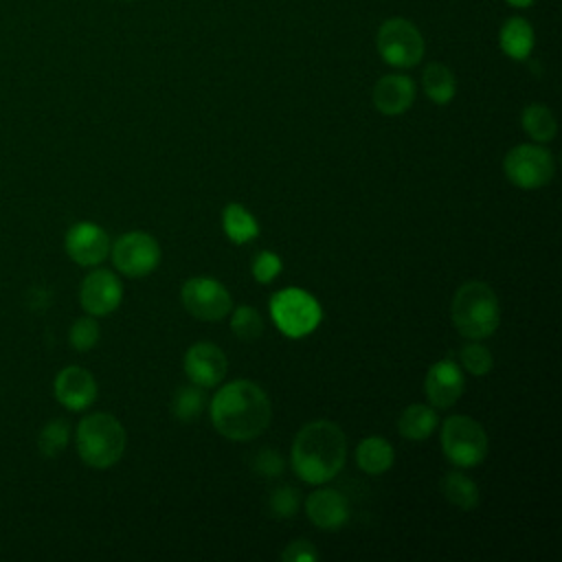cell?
Returning a JSON list of instances; mask_svg holds the SVG:
<instances>
[{
    "mask_svg": "<svg viewBox=\"0 0 562 562\" xmlns=\"http://www.w3.org/2000/svg\"><path fill=\"white\" fill-rule=\"evenodd\" d=\"M272 419L268 393L252 380H233L211 400V422L231 441L257 439Z\"/></svg>",
    "mask_w": 562,
    "mask_h": 562,
    "instance_id": "1",
    "label": "cell"
},
{
    "mask_svg": "<svg viewBox=\"0 0 562 562\" xmlns=\"http://www.w3.org/2000/svg\"><path fill=\"white\" fill-rule=\"evenodd\" d=\"M292 468L310 485L331 481L347 461V439L338 424L314 419L305 424L292 441Z\"/></svg>",
    "mask_w": 562,
    "mask_h": 562,
    "instance_id": "2",
    "label": "cell"
},
{
    "mask_svg": "<svg viewBox=\"0 0 562 562\" xmlns=\"http://www.w3.org/2000/svg\"><path fill=\"white\" fill-rule=\"evenodd\" d=\"M452 325L470 340L492 336L501 323V305L496 292L483 281H465L452 296Z\"/></svg>",
    "mask_w": 562,
    "mask_h": 562,
    "instance_id": "3",
    "label": "cell"
},
{
    "mask_svg": "<svg viewBox=\"0 0 562 562\" xmlns=\"http://www.w3.org/2000/svg\"><path fill=\"white\" fill-rule=\"evenodd\" d=\"M77 452L90 468L103 470L114 465L127 443L123 424L110 413H90L77 426Z\"/></svg>",
    "mask_w": 562,
    "mask_h": 562,
    "instance_id": "4",
    "label": "cell"
},
{
    "mask_svg": "<svg viewBox=\"0 0 562 562\" xmlns=\"http://www.w3.org/2000/svg\"><path fill=\"white\" fill-rule=\"evenodd\" d=\"M270 316L285 336L303 338L318 327L323 310L310 292L285 288L270 299Z\"/></svg>",
    "mask_w": 562,
    "mask_h": 562,
    "instance_id": "5",
    "label": "cell"
},
{
    "mask_svg": "<svg viewBox=\"0 0 562 562\" xmlns=\"http://www.w3.org/2000/svg\"><path fill=\"white\" fill-rule=\"evenodd\" d=\"M375 46L384 64L393 68H413L426 53L422 31L406 18H389L380 24Z\"/></svg>",
    "mask_w": 562,
    "mask_h": 562,
    "instance_id": "6",
    "label": "cell"
},
{
    "mask_svg": "<svg viewBox=\"0 0 562 562\" xmlns=\"http://www.w3.org/2000/svg\"><path fill=\"white\" fill-rule=\"evenodd\" d=\"M487 435L474 417L452 415L441 424V450L459 468L479 465L487 454Z\"/></svg>",
    "mask_w": 562,
    "mask_h": 562,
    "instance_id": "7",
    "label": "cell"
},
{
    "mask_svg": "<svg viewBox=\"0 0 562 562\" xmlns=\"http://www.w3.org/2000/svg\"><path fill=\"white\" fill-rule=\"evenodd\" d=\"M503 171L509 182L520 189H540L551 182L555 162L549 149L542 145H516L505 154Z\"/></svg>",
    "mask_w": 562,
    "mask_h": 562,
    "instance_id": "8",
    "label": "cell"
},
{
    "mask_svg": "<svg viewBox=\"0 0 562 562\" xmlns=\"http://www.w3.org/2000/svg\"><path fill=\"white\" fill-rule=\"evenodd\" d=\"M180 299H182L184 310L193 318L206 321V323L222 321L224 316H228V312L233 307L231 292L213 277L187 279L182 283Z\"/></svg>",
    "mask_w": 562,
    "mask_h": 562,
    "instance_id": "9",
    "label": "cell"
},
{
    "mask_svg": "<svg viewBox=\"0 0 562 562\" xmlns=\"http://www.w3.org/2000/svg\"><path fill=\"white\" fill-rule=\"evenodd\" d=\"M110 250L114 268L125 277H145L160 263L158 241L143 231L121 235L114 246H110Z\"/></svg>",
    "mask_w": 562,
    "mask_h": 562,
    "instance_id": "10",
    "label": "cell"
},
{
    "mask_svg": "<svg viewBox=\"0 0 562 562\" xmlns=\"http://www.w3.org/2000/svg\"><path fill=\"white\" fill-rule=\"evenodd\" d=\"M123 299V285L110 270L90 272L79 290V301L86 314L90 316H108L119 307Z\"/></svg>",
    "mask_w": 562,
    "mask_h": 562,
    "instance_id": "11",
    "label": "cell"
},
{
    "mask_svg": "<svg viewBox=\"0 0 562 562\" xmlns=\"http://www.w3.org/2000/svg\"><path fill=\"white\" fill-rule=\"evenodd\" d=\"M226 369V353L213 342H195L184 353V373L193 384L202 389L217 386L224 380Z\"/></svg>",
    "mask_w": 562,
    "mask_h": 562,
    "instance_id": "12",
    "label": "cell"
},
{
    "mask_svg": "<svg viewBox=\"0 0 562 562\" xmlns=\"http://www.w3.org/2000/svg\"><path fill=\"white\" fill-rule=\"evenodd\" d=\"M66 252L79 266H99L110 252L108 233L92 222H79L66 233Z\"/></svg>",
    "mask_w": 562,
    "mask_h": 562,
    "instance_id": "13",
    "label": "cell"
},
{
    "mask_svg": "<svg viewBox=\"0 0 562 562\" xmlns=\"http://www.w3.org/2000/svg\"><path fill=\"white\" fill-rule=\"evenodd\" d=\"M463 386H465L463 371L457 367V362L448 358L435 362L428 369L426 382H424L426 397L435 408H450L461 397Z\"/></svg>",
    "mask_w": 562,
    "mask_h": 562,
    "instance_id": "14",
    "label": "cell"
},
{
    "mask_svg": "<svg viewBox=\"0 0 562 562\" xmlns=\"http://www.w3.org/2000/svg\"><path fill=\"white\" fill-rule=\"evenodd\" d=\"M55 397L70 411H83L97 400V382L90 371L81 367H66L55 378Z\"/></svg>",
    "mask_w": 562,
    "mask_h": 562,
    "instance_id": "15",
    "label": "cell"
},
{
    "mask_svg": "<svg viewBox=\"0 0 562 562\" xmlns=\"http://www.w3.org/2000/svg\"><path fill=\"white\" fill-rule=\"evenodd\" d=\"M415 81L408 75H384L375 81L371 99L380 114L397 116L404 114L415 101Z\"/></svg>",
    "mask_w": 562,
    "mask_h": 562,
    "instance_id": "16",
    "label": "cell"
},
{
    "mask_svg": "<svg viewBox=\"0 0 562 562\" xmlns=\"http://www.w3.org/2000/svg\"><path fill=\"white\" fill-rule=\"evenodd\" d=\"M305 514L318 529L336 531L349 520V505L340 492L321 487L307 496Z\"/></svg>",
    "mask_w": 562,
    "mask_h": 562,
    "instance_id": "17",
    "label": "cell"
},
{
    "mask_svg": "<svg viewBox=\"0 0 562 562\" xmlns=\"http://www.w3.org/2000/svg\"><path fill=\"white\" fill-rule=\"evenodd\" d=\"M498 44L507 57H512L516 61L529 59L533 44H536V33H533L531 22L522 15L507 18L498 31Z\"/></svg>",
    "mask_w": 562,
    "mask_h": 562,
    "instance_id": "18",
    "label": "cell"
},
{
    "mask_svg": "<svg viewBox=\"0 0 562 562\" xmlns=\"http://www.w3.org/2000/svg\"><path fill=\"white\" fill-rule=\"evenodd\" d=\"M437 428V411L428 404H411L397 419V430L408 441H424Z\"/></svg>",
    "mask_w": 562,
    "mask_h": 562,
    "instance_id": "19",
    "label": "cell"
},
{
    "mask_svg": "<svg viewBox=\"0 0 562 562\" xmlns=\"http://www.w3.org/2000/svg\"><path fill=\"white\" fill-rule=\"evenodd\" d=\"M356 461L362 472L375 476V474H384L393 465L395 452H393V446L384 437L373 435L358 443Z\"/></svg>",
    "mask_w": 562,
    "mask_h": 562,
    "instance_id": "20",
    "label": "cell"
},
{
    "mask_svg": "<svg viewBox=\"0 0 562 562\" xmlns=\"http://www.w3.org/2000/svg\"><path fill=\"white\" fill-rule=\"evenodd\" d=\"M422 88L432 103L446 105L454 99L457 92L454 72L441 61H430L422 72Z\"/></svg>",
    "mask_w": 562,
    "mask_h": 562,
    "instance_id": "21",
    "label": "cell"
},
{
    "mask_svg": "<svg viewBox=\"0 0 562 562\" xmlns=\"http://www.w3.org/2000/svg\"><path fill=\"white\" fill-rule=\"evenodd\" d=\"M222 226H224L226 237L233 239L235 244H246L259 235L257 220L252 217V213L246 206H241L237 202H231L224 206Z\"/></svg>",
    "mask_w": 562,
    "mask_h": 562,
    "instance_id": "22",
    "label": "cell"
},
{
    "mask_svg": "<svg viewBox=\"0 0 562 562\" xmlns=\"http://www.w3.org/2000/svg\"><path fill=\"white\" fill-rule=\"evenodd\" d=\"M520 123H522V130L527 132V136L536 143H549L555 138V132H558V123H555V116L553 112L542 105V103H531L522 110V116H520Z\"/></svg>",
    "mask_w": 562,
    "mask_h": 562,
    "instance_id": "23",
    "label": "cell"
},
{
    "mask_svg": "<svg viewBox=\"0 0 562 562\" xmlns=\"http://www.w3.org/2000/svg\"><path fill=\"white\" fill-rule=\"evenodd\" d=\"M441 492L448 498V503L463 512H470L479 505V485L461 472H448L441 479Z\"/></svg>",
    "mask_w": 562,
    "mask_h": 562,
    "instance_id": "24",
    "label": "cell"
},
{
    "mask_svg": "<svg viewBox=\"0 0 562 562\" xmlns=\"http://www.w3.org/2000/svg\"><path fill=\"white\" fill-rule=\"evenodd\" d=\"M204 404H206V395H204V389L198 386V384H182L176 389L173 393V400H171V415L182 422V424H189L193 419L200 417V413L204 411Z\"/></svg>",
    "mask_w": 562,
    "mask_h": 562,
    "instance_id": "25",
    "label": "cell"
},
{
    "mask_svg": "<svg viewBox=\"0 0 562 562\" xmlns=\"http://www.w3.org/2000/svg\"><path fill=\"white\" fill-rule=\"evenodd\" d=\"M231 329L239 340H257L263 334V318L252 305H239L231 316Z\"/></svg>",
    "mask_w": 562,
    "mask_h": 562,
    "instance_id": "26",
    "label": "cell"
},
{
    "mask_svg": "<svg viewBox=\"0 0 562 562\" xmlns=\"http://www.w3.org/2000/svg\"><path fill=\"white\" fill-rule=\"evenodd\" d=\"M68 437H70V430L64 419L48 422L40 432V441H37L40 452L44 457H57L68 446Z\"/></svg>",
    "mask_w": 562,
    "mask_h": 562,
    "instance_id": "27",
    "label": "cell"
},
{
    "mask_svg": "<svg viewBox=\"0 0 562 562\" xmlns=\"http://www.w3.org/2000/svg\"><path fill=\"white\" fill-rule=\"evenodd\" d=\"M461 364L472 375H485L492 371L494 358L485 345L472 340V342L463 345V349H461Z\"/></svg>",
    "mask_w": 562,
    "mask_h": 562,
    "instance_id": "28",
    "label": "cell"
},
{
    "mask_svg": "<svg viewBox=\"0 0 562 562\" xmlns=\"http://www.w3.org/2000/svg\"><path fill=\"white\" fill-rule=\"evenodd\" d=\"M99 323L94 321V316H81L72 323L70 327V345L77 349V351H88L92 349L97 342H99Z\"/></svg>",
    "mask_w": 562,
    "mask_h": 562,
    "instance_id": "29",
    "label": "cell"
},
{
    "mask_svg": "<svg viewBox=\"0 0 562 562\" xmlns=\"http://www.w3.org/2000/svg\"><path fill=\"white\" fill-rule=\"evenodd\" d=\"M268 509L274 518H292L299 512V494L292 485H281L272 490L268 498Z\"/></svg>",
    "mask_w": 562,
    "mask_h": 562,
    "instance_id": "30",
    "label": "cell"
},
{
    "mask_svg": "<svg viewBox=\"0 0 562 562\" xmlns=\"http://www.w3.org/2000/svg\"><path fill=\"white\" fill-rule=\"evenodd\" d=\"M283 263H281V257L270 252V250H261L255 255L252 259V277L259 281V283H270L279 272H281Z\"/></svg>",
    "mask_w": 562,
    "mask_h": 562,
    "instance_id": "31",
    "label": "cell"
},
{
    "mask_svg": "<svg viewBox=\"0 0 562 562\" xmlns=\"http://www.w3.org/2000/svg\"><path fill=\"white\" fill-rule=\"evenodd\" d=\"M252 470L257 474H261V476H268V479L279 476L283 472V459H281V454L277 450L261 448L255 454V459H252Z\"/></svg>",
    "mask_w": 562,
    "mask_h": 562,
    "instance_id": "32",
    "label": "cell"
},
{
    "mask_svg": "<svg viewBox=\"0 0 562 562\" xmlns=\"http://www.w3.org/2000/svg\"><path fill=\"white\" fill-rule=\"evenodd\" d=\"M283 562H314L318 560V551L312 547L310 540H292L283 553H281Z\"/></svg>",
    "mask_w": 562,
    "mask_h": 562,
    "instance_id": "33",
    "label": "cell"
},
{
    "mask_svg": "<svg viewBox=\"0 0 562 562\" xmlns=\"http://www.w3.org/2000/svg\"><path fill=\"white\" fill-rule=\"evenodd\" d=\"M505 2H509V4L516 7V9H527V7H531L536 0H505Z\"/></svg>",
    "mask_w": 562,
    "mask_h": 562,
    "instance_id": "34",
    "label": "cell"
},
{
    "mask_svg": "<svg viewBox=\"0 0 562 562\" xmlns=\"http://www.w3.org/2000/svg\"><path fill=\"white\" fill-rule=\"evenodd\" d=\"M125 2H130V0H125Z\"/></svg>",
    "mask_w": 562,
    "mask_h": 562,
    "instance_id": "35",
    "label": "cell"
}]
</instances>
